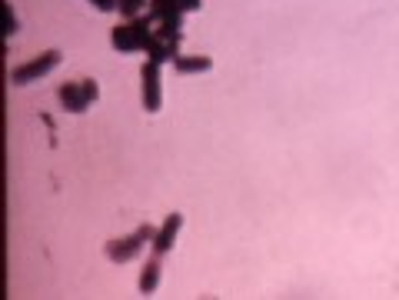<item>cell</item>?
<instances>
[{
	"instance_id": "52a82bcc",
	"label": "cell",
	"mask_w": 399,
	"mask_h": 300,
	"mask_svg": "<svg viewBox=\"0 0 399 300\" xmlns=\"http://www.w3.org/2000/svg\"><path fill=\"white\" fill-rule=\"evenodd\" d=\"M160 257L163 254H157V250H153V257L143 264V277H140V290H143V294H153V290L160 287V267H163Z\"/></svg>"
},
{
	"instance_id": "277c9868",
	"label": "cell",
	"mask_w": 399,
	"mask_h": 300,
	"mask_svg": "<svg viewBox=\"0 0 399 300\" xmlns=\"http://www.w3.org/2000/svg\"><path fill=\"white\" fill-rule=\"evenodd\" d=\"M57 64H60V50H43L37 60H30V64H23L13 70V84H33V80L47 77Z\"/></svg>"
},
{
	"instance_id": "8fae6325",
	"label": "cell",
	"mask_w": 399,
	"mask_h": 300,
	"mask_svg": "<svg viewBox=\"0 0 399 300\" xmlns=\"http://www.w3.org/2000/svg\"><path fill=\"white\" fill-rule=\"evenodd\" d=\"M97 11H117V0H94Z\"/></svg>"
},
{
	"instance_id": "30bf717a",
	"label": "cell",
	"mask_w": 399,
	"mask_h": 300,
	"mask_svg": "<svg viewBox=\"0 0 399 300\" xmlns=\"http://www.w3.org/2000/svg\"><path fill=\"white\" fill-rule=\"evenodd\" d=\"M4 13H7V37H11V33H17V17H13L11 4H4Z\"/></svg>"
},
{
	"instance_id": "ba28073f",
	"label": "cell",
	"mask_w": 399,
	"mask_h": 300,
	"mask_svg": "<svg viewBox=\"0 0 399 300\" xmlns=\"http://www.w3.org/2000/svg\"><path fill=\"white\" fill-rule=\"evenodd\" d=\"M210 57H186V54H180L176 60H173V70L176 74H200V70H210Z\"/></svg>"
},
{
	"instance_id": "9c48e42d",
	"label": "cell",
	"mask_w": 399,
	"mask_h": 300,
	"mask_svg": "<svg viewBox=\"0 0 399 300\" xmlns=\"http://www.w3.org/2000/svg\"><path fill=\"white\" fill-rule=\"evenodd\" d=\"M150 0H117V11L127 17V21H133V17H140L143 7H147Z\"/></svg>"
},
{
	"instance_id": "7c38bea8",
	"label": "cell",
	"mask_w": 399,
	"mask_h": 300,
	"mask_svg": "<svg viewBox=\"0 0 399 300\" xmlns=\"http://www.w3.org/2000/svg\"><path fill=\"white\" fill-rule=\"evenodd\" d=\"M200 7H203L200 0H184V11H200Z\"/></svg>"
},
{
	"instance_id": "5b68a950",
	"label": "cell",
	"mask_w": 399,
	"mask_h": 300,
	"mask_svg": "<svg viewBox=\"0 0 399 300\" xmlns=\"http://www.w3.org/2000/svg\"><path fill=\"white\" fill-rule=\"evenodd\" d=\"M143 107L157 113L163 107V87H160V64L147 60L143 64Z\"/></svg>"
},
{
	"instance_id": "3957f363",
	"label": "cell",
	"mask_w": 399,
	"mask_h": 300,
	"mask_svg": "<svg viewBox=\"0 0 399 300\" xmlns=\"http://www.w3.org/2000/svg\"><path fill=\"white\" fill-rule=\"evenodd\" d=\"M97 97H100V90H97V80L94 77L67 80L64 87H60V104H64L70 113H84Z\"/></svg>"
},
{
	"instance_id": "6da1fadb",
	"label": "cell",
	"mask_w": 399,
	"mask_h": 300,
	"mask_svg": "<svg viewBox=\"0 0 399 300\" xmlns=\"http://www.w3.org/2000/svg\"><path fill=\"white\" fill-rule=\"evenodd\" d=\"M153 30H157V21L150 17H133V21H123L113 30V47L120 54H133V50H147Z\"/></svg>"
},
{
	"instance_id": "7a4b0ae2",
	"label": "cell",
	"mask_w": 399,
	"mask_h": 300,
	"mask_svg": "<svg viewBox=\"0 0 399 300\" xmlns=\"http://www.w3.org/2000/svg\"><path fill=\"white\" fill-rule=\"evenodd\" d=\"M153 233H157V230H153L150 223H143V227H137V230L127 233V237L110 240V244H107V257L113 260V264H130V260H133V257L147 247V240H150Z\"/></svg>"
},
{
	"instance_id": "8992f818",
	"label": "cell",
	"mask_w": 399,
	"mask_h": 300,
	"mask_svg": "<svg viewBox=\"0 0 399 300\" xmlns=\"http://www.w3.org/2000/svg\"><path fill=\"white\" fill-rule=\"evenodd\" d=\"M180 227H184V217H180V213H170V217L163 221L160 230L153 233V250H157V254H170L173 244H176V233H180Z\"/></svg>"
}]
</instances>
